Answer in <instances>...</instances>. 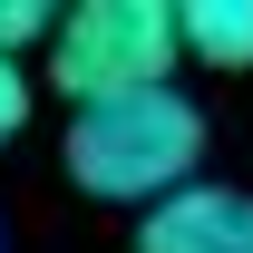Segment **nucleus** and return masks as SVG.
Masks as SVG:
<instances>
[{
    "label": "nucleus",
    "mask_w": 253,
    "mask_h": 253,
    "mask_svg": "<svg viewBox=\"0 0 253 253\" xmlns=\"http://www.w3.org/2000/svg\"><path fill=\"white\" fill-rule=\"evenodd\" d=\"M78 195L97 205H146L156 214L166 195L195 185V156H205V117H195L185 88H136V97H107V107H68V136H59Z\"/></svg>",
    "instance_id": "f257e3e1"
},
{
    "label": "nucleus",
    "mask_w": 253,
    "mask_h": 253,
    "mask_svg": "<svg viewBox=\"0 0 253 253\" xmlns=\"http://www.w3.org/2000/svg\"><path fill=\"white\" fill-rule=\"evenodd\" d=\"M175 59H185V30L166 0H88V10H59L49 88L68 107H107L136 88H175Z\"/></svg>",
    "instance_id": "f03ea898"
},
{
    "label": "nucleus",
    "mask_w": 253,
    "mask_h": 253,
    "mask_svg": "<svg viewBox=\"0 0 253 253\" xmlns=\"http://www.w3.org/2000/svg\"><path fill=\"white\" fill-rule=\"evenodd\" d=\"M136 253H253V195L244 185H185L156 214H136Z\"/></svg>",
    "instance_id": "7ed1b4c3"
},
{
    "label": "nucleus",
    "mask_w": 253,
    "mask_h": 253,
    "mask_svg": "<svg viewBox=\"0 0 253 253\" xmlns=\"http://www.w3.org/2000/svg\"><path fill=\"white\" fill-rule=\"evenodd\" d=\"M175 30H185V59H205V68H253V0H185Z\"/></svg>",
    "instance_id": "20e7f679"
},
{
    "label": "nucleus",
    "mask_w": 253,
    "mask_h": 253,
    "mask_svg": "<svg viewBox=\"0 0 253 253\" xmlns=\"http://www.w3.org/2000/svg\"><path fill=\"white\" fill-rule=\"evenodd\" d=\"M39 39H59V20H49L39 0H0V59H20V49H39Z\"/></svg>",
    "instance_id": "39448f33"
},
{
    "label": "nucleus",
    "mask_w": 253,
    "mask_h": 253,
    "mask_svg": "<svg viewBox=\"0 0 253 253\" xmlns=\"http://www.w3.org/2000/svg\"><path fill=\"white\" fill-rule=\"evenodd\" d=\"M20 126H30V68H20V59H0V146H10Z\"/></svg>",
    "instance_id": "423d86ee"
}]
</instances>
